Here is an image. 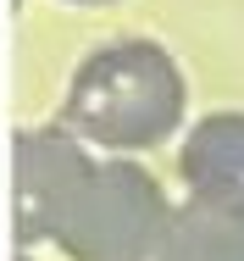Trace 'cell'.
<instances>
[{
  "mask_svg": "<svg viewBox=\"0 0 244 261\" xmlns=\"http://www.w3.org/2000/svg\"><path fill=\"white\" fill-rule=\"evenodd\" d=\"M183 111H189V84L167 45L105 39L72 67L56 122L78 145H100L111 156H139V150L167 145L183 128Z\"/></svg>",
  "mask_w": 244,
  "mask_h": 261,
  "instance_id": "obj_1",
  "label": "cell"
},
{
  "mask_svg": "<svg viewBox=\"0 0 244 261\" xmlns=\"http://www.w3.org/2000/svg\"><path fill=\"white\" fill-rule=\"evenodd\" d=\"M167 211L172 200L150 167L128 156L89 161V172L78 178L72 200L50 228V245L72 261H150L161 245Z\"/></svg>",
  "mask_w": 244,
  "mask_h": 261,
  "instance_id": "obj_2",
  "label": "cell"
},
{
  "mask_svg": "<svg viewBox=\"0 0 244 261\" xmlns=\"http://www.w3.org/2000/svg\"><path fill=\"white\" fill-rule=\"evenodd\" d=\"M89 145H78L61 122L17 128L11 134V211H17V245H50V228L72 200L78 178L89 172Z\"/></svg>",
  "mask_w": 244,
  "mask_h": 261,
  "instance_id": "obj_3",
  "label": "cell"
},
{
  "mask_svg": "<svg viewBox=\"0 0 244 261\" xmlns=\"http://www.w3.org/2000/svg\"><path fill=\"white\" fill-rule=\"evenodd\" d=\"M178 178L189 200L244 206V111H205L178 145Z\"/></svg>",
  "mask_w": 244,
  "mask_h": 261,
  "instance_id": "obj_4",
  "label": "cell"
},
{
  "mask_svg": "<svg viewBox=\"0 0 244 261\" xmlns=\"http://www.w3.org/2000/svg\"><path fill=\"white\" fill-rule=\"evenodd\" d=\"M150 261H244V206L216 200L172 206Z\"/></svg>",
  "mask_w": 244,
  "mask_h": 261,
  "instance_id": "obj_5",
  "label": "cell"
},
{
  "mask_svg": "<svg viewBox=\"0 0 244 261\" xmlns=\"http://www.w3.org/2000/svg\"><path fill=\"white\" fill-rule=\"evenodd\" d=\"M61 6H111V0H61Z\"/></svg>",
  "mask_w": 244,
  "mask_h": 261,
  "instance_id": "obj_6",
  "label": "cell"
},
{
  "mask_svg": "<svg viewBox=\"0 0 244 261\" xmlns=\"http://www.w3.org/2000/svg\"><path fill=\"white\" fill-rule=\"evenodd\" d=\"M17 261H39V256H34V250H17Z\"/></svg>",
  "mask_w": 244,
  "mask_h": 261,
  "instance_id": "obj_7",
  "label": "cell"
}]
</instances>
